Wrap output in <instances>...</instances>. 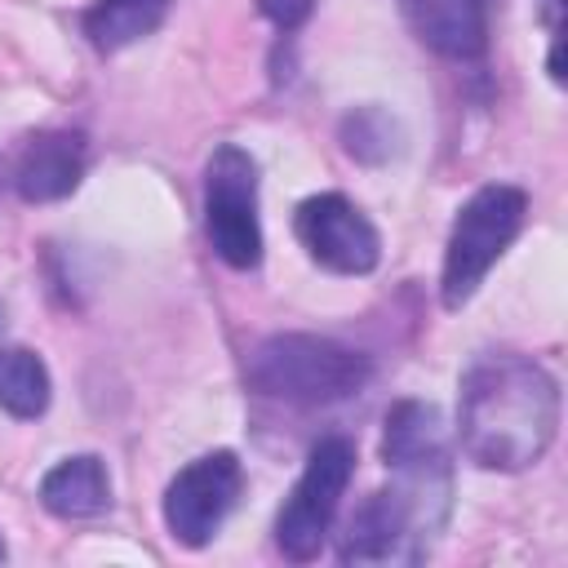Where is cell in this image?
I'll list each match as a JSON object with an SVG mask.
<instances>
[{
    "mask_svg": "<svg viewBox=\"0 0 568 568\" xmlns=\"http://www.w3.org/2000/svg\"><path fill=\"white\" fill-rule=\"evenodd\" d=\"M462 448L484 470H528L559 430V382L528 355H484L462 377Z\"/></svg>",
    "mask_w": 568,
    "mask_h": 568,
    "instance_id": "1",
    "label": "cell"
},
{
    "mask_svg": "<svg viewBox=\"0 0 568 568\" xmlns=\"http://www.w3.org/2000/svg\"><path fill=\"white\" fill-rule=\"evenodd\" d=\"M399 484L368 493L342 532V564H404L426 550V532L444 524L448 510V466L435 470H395Z\"/></svg>",
    "mask_w": 568,
    "mask_h": 568,
    "instance_id": "2",
    "label": "cell"
},
{
    "mask_svg": "<svg viewBox=\"0 0 568 568\" xmlns=\"http://www.w3.org/2000/svg\"><path fill=\"white\" fill-rule=\"evenodd\" d=\"M244 377L257 395L284 404H337L364 390L373 364L364 351H351L315 333H275L253 346Z\"/></svg>",
    "mask_w": 568,
    "mask_h": 568,
    "instance_id": "3",
    "label": "cell"
},
{
    "mask_svg": "<svg viewBox=\"0 0 568 568\" xmlns=\"http://www.w3.org/2000/svg\"><path fill=\"white\" fill-rule=\"evenodd\" d=\"M524 191L519 186H506V182H493V186H479L453 231H448V248H444V280H439V293H444V306L457 311L475 297V288L484 284V275L493 271V262L510 248V240L519 235L524 226Z\"/></svg>",
    "mask_w": 568,
    "mask_h": 568,
    "instance_id": "4",
    "label": "cell"
},
{
    "mask_svg": "<svg viewBox=\"0 0 568 568\" xmlns=\"http://www.w3.org/2000/svg\"><path fill=\"white\" fill-rule=\"evenodd\" d=\"M204 235L213 253L235 271H253L262 262L257 164L235 142L217 146L204 164Z\"/></svg>",
    "mask_w": 568,
    "mask_h": 568,
    "instance_id": "5",
    "label": "cell"
},
{
    "mask_svg": "<svg viewBox=\"0 0 568 568\" xmlns=\"http://www.w3.org/2000/svg\"><path fill=\"white\" fill-rule=\"evenodd\" d=\"M351 470H355V444L351 439L324 435L311 448L288 501L275 515V546L288 559L306 564V559L320 555V546L328 537V524L337 515V501H342V493L351 484Z\"/></svg>",
    "mask_w": 568,
    "mask_h": 568,
    "instance_id": "6",
    "label": "cell"
},
{
    "mask_svg": "<svg viewBox=\"0 0 568 568\" xmlns=\"http://www.w3.org/2000/svg\"><path fill=\"white\" fill-rule=\"evenodd\" d=\"M293 226H297V240L306 244V253L320 266L337 271V275H368L377 266V257H382L377 226L342 191L306 195L297 204Z\"/></svg>",
    "mask_w": 568,
    "mask_h": 568,
    "instance_id": "7",
    "label": "cell"
},
{
    "mask_svg": "<svg viewBox=\"0 0 568 568\" xmlns=\"http://www.w3.org/2000/svg\"><path fill=\"white\" fill-rule=\"evenodd\" d=\"M240 497V462L235 453H204L191 466H182L164 493V524L173 541L182 546H204L222 519L231 515Z\"/></svg>",
    "mask_w": 568,
    "mask_h": 568,
    "instance_id": "8",
    "label": "cell"
},
{
    "mask_svg": "<svg viewBox=\"0 0 568 568\" xmlns=\"http://www.w3.org/2000/svg\"><path fill=\"white\" fill-rule=\"evenodd\" d=\"M80 178H84V138L75 129L31 133L13 164V186L27 204H49L71 195Z\"/></svg>",
    "mask_w": 568,
    "mask_h": 568,
    "instance_id": "9",
    "label": "cell"
},
{
    "mask_svg": "<svg viewBox=\"0 0 568 568\" xmlns=\"http://www.w3.org/2000/svg\"><path fill=\"white\" fill-rule=\"evenodd\" d=\"M422 44L444 58H479L488 40V0H399Z\"/></svg>",
    "mask_w": 568,
    "mask_h": 568,
    "instance_id": "10",
    "label": "cell"
},
{
    "mask_svg": "<svg viewBox=\"0 0 568 568\" xmlns=\"http://www.w3.org/2000/svg\"><path fill=\"white\" fill-rule=\"evenodd\" d=\"M382 462L390 470H435V466H448V430H444L439 408L426 404V399H399L386 413Z\"/></svg>",
    "mask_w": 568,
    "mask_h": 568,
    "instance_id": "11",
    "label": "cell"
},
{
    "mask_svg": "<svg viewBox=\"0 0 568 568\" xmlns=\"http://www.w3.org/2000/svg\"><path fill=\"white\" fill-rule=\"evenodd\" d=\"M40 506L58 519H93L111 506V479L106 466L93 453L67 457L58 462L44 479H40Z\"/></svg>",
    "mask_w": 568,
    "mask_h": 568,
    "instance_id": "12",
    "label": "cell"
},
{
    "mask_svg": "<svg viewBox=\"0 0 568 568\" xmlns=\"http://www.w3.org/2000/svg\"><path fill=\"white\" fill-rule=\"evenodd\" d=\"M169 13V0H93L84 13V36L98 53H120L151 36Z\"/></svg>",
    "mask_w": 568,
    "mask_h": 568,
    "instance_id": "13",
    "label": "cell"
},
{
    "mask_svg": "<svg viewBox=\"0 0 568 568\" xmlns=\"http://www.w3.org/2000/svg\"><path fill=\"white\" fill-rule=\"evenodd\" d=\"M0 408L31 422L49 408V368L27 346H0Z\"/></svg>",
    "mask_w": 568,
    "mask_h": 568,
    "instance_id": "14",
    "label": "cell"
},
{
    "mask_svg": "<svg viewBox=\"0 0 568 568\" xmlns=\"http://www.w3.org/2000/svg\"><path fill=\"white\" fill-rule=\"evenodd\" d=\"M342 146L364 164H382L399 151V124L382 106H359L342 120Z\"/></svg>",
    "mask_w": 568,
    "mask_h": 568,
    "instance_id": "15",
    "label": "cell"
},
{
    "mask_svg": "<svg viewBox=\"0 0 568 568\" xmlns=\"http://www.w3.org/2000/svg\"><path fill=\"white\" fill-rule=\"evenodd\" d=\"M257 9H262V18H271L280 31H293V27H302V22L311 18L315 0H257Z\"/></svg>",
    "mask_w": 568,
    "mask_h": 568,
    "instance_id": "16",
    "label": "cell"
},
{
    "mask_svg": "<svg viewBox=\"0 0 568 568\" xmlns=\"http://www.w3.org/2000/svg\"><path fill=\"white\" fill-rule=\"evenodd\" d=\"M0 559H4V541H0Z\"/></svg>",
    "mask_w": 568,
    "mask_h": 568,
    "instance_id": "17",
    "label": "cell"
}]
</instances>
